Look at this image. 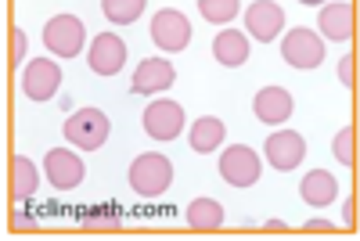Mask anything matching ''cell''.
I'll return each mask as SVG.
<instances>
[{
    "mask_svg": "<svg viewBox=\"0 0 360 241\" xmlns=\"http://www.w3.org/2000/svg\"><path fill=\"white\" fill-rule=\"evenodd\" d=\"M173 184V162L162 152H148L130 162V188L141 198H159Z\"/></svg>",
    "mask_w": 360,
    "mask_h": 241,
    "instance_id": "1",
    "label": "cell"
},
{
    "mask_svg": "<svg viewBox=\"0 0 360 241\" xmlns=\"http://www.w3.org/2000/svg\"><path fill=\"white\" fill-rule=\"evenodd\" d=\"M65 141L72 148H83V152H98V148L108 141V119L98 108H76L65 119Z\"/></svg>",
    "mask_w": 360,
    "mask_h": 241,
    "instance_id": "2",
    "label": "cell"
},
{
    "mask_svg": "<svg viewBox=\"0 0 360 241\" xmlns=\"http://www.w3.org/2000/svg\"><path fill=\"white\" fill-rule=\"evenodd\" d=\"M44 44L51 54L58 58H76L86 44V29L76 15H54L47 25H44Z\"/></svg>",
    "mask_w": 360,
    "mask_h": 241,
    "instance_id": "3",
    "label": "cell"
},
{
    "mask_svg": "<svg viewBox=\"0 0 360 241\" xmlns=\"http://www.w3.org/2000/svg\"><path fill=\"white\" fill-rule=\"evenodd\" d=\"M281 58L292 69H317L324 62V40L314 33V29L295 25L292 33L281 40Z\"/></svg>",
    "mask_w": 360,
    "mask_h": 241,
    "instance_id": "4",
    "label": "cell"
},
{
    "mask_svg": "<svg viewBox=\"0 0 360 241\" xmlns=\"http://www.w3.org/2000/svg\"><path fill=\"white\" fill-rule=\"evenodd\" d=\"M259 173H263V162L245 144H234V148H227V152L220 155V176L227 180L231 188H252L259 180Z\"/></svg>",
    "mask_w": 360,
    "mask_h": 241,
    "instance_id": "5",
    "label": "cell"
},
{
    "mask_svg": "<svg viewBox=\"0 0 360 241\" xmlns=\"http://www.w3.org/2000/svg\"><path fill=\"white\" fill-rule=\"evenodd\" d=\"M144 130L155 141H176L184 130V108L169 98H159L144 108Z\"/></svg>",
    "mask_w": 360,
    "mask_h": 241,
    "instance_id": "6",
    "label": "cell"
},
{
    "mask_svg": "<svg viewBox=\"0 0 360 241\" xmlns=\"http://www.w3.org/2000/svg\"><path fill=\"white\" fill-rule=\"evenodd\" d=\"M44 176L58 191H72V188L83 184L86 169H83V159L76 152H69V148H51L47 159H44Z\"/></svg>",
    "mask_w": 360,
    "mask_h": 241,
    "instance_id": "7",
    "label": "cell"
},
{
    "mask_svg": "<svg viewBox=\"0 0 360 241\" xmlns=\"http://www.w3.org/2000/svg\"><path fill=\"white\" fill-rule=\"evenodd\" d=\"M152 40H155L162 51H169V54L184 51V47L191 44V22L180 15L176 8H162V11H155V18H152Z\"/></svg>",
    "mask_w": 360,
    "mask_h": 241,
    "instance_id": "8",
    "label": "cell"
},
{
    "mask_svg": "<svg viewBox=\"0 0 360 241\" xmlns=\"http://www.w3.org/2000/svg\"><path fill=\"white\" fill-rule=\"evenodd\" d=\"M123 62H127L123 37L119 33H98L94 44H90V51H86V65L98 76H115V72H123Z\"/></svg>",
    "mask_w": 360,
    "mask_h": 241,
    "instance_id": "9",
    "label": "cell"
},
{
    "mask_svg": "<svg viewBox=\"0 0 360 241\" xmlns=\"http://www.w3.org/2000/svg\"><path fill=\"white\" fill-rule=\"evenodd\" d=\"M58 86H62V69L58 62H47V58H33V62L25 65L22 72V90L25 98L33 101H51L58 94Z\"/></svg>",
    "mask_w": 360,
    "mask_h": 241,
    "instance_id": "10",
    "label": "cell"
},
{
    "mask_svg": "<svg viewBox=\"0 0 360 241\" xmlns=\"http://www.w3.org/2000/svg\"><path fill=\"white\" fill-rule=\"evenodd\" d=\"M263 148H266V162L274 166V169H281V173L295 169L299 162L307 159V141H303V133H295V130L270 133Z\"/></svg>",
    "mask_w": 360,
    "mask_h": 241,
    "instance_id": "11",
    "label": "cell"
},
{
    "mask_svg": "<svg viewBox=\"0 0 360 241\" xmlns=\"http://www.w3.org/2000/svg\"><path fill=\"white\" fill-rule=\"evenodd\" d=\"M281 29H285L281 4H274V0H256V4H249V11H245V33H252L256 40L270 44Z\"/></svg>",
    "mask_w": 360,
    "mask_h": 241,
    "instance_id": "12",
    "label": "cell"
},
{
    "mask_svg": "<svg viewBox=\"0 0 360 241\" xmlns=\"http://www.w3.org/2000/svg\"><path fill=\"white\" fill-rule=\"evenodd\" d=\"M173 79H176V72L166 58H144L134 72V79H130V90L134 94H159V90L173 86Z\"/></svg>",
    "mask_w": 360,
    "mask_h": 241,
    "instance_id": "13",
    "label": "cell"
},
{
    "mask_svg": "<svg viewBox=\"0 0 360 241\" xmlns=\"http://www.w3.org/2000/svg\"><path fill=\"white\" fill-rule=\"evenodd\" d=\"M252 112H256L259 123L278 126V123H285V119L292 115V94L285 86H263L256 94V101H252Z\"/></svg>",
    "mask_w": 360,
    "mask_h": 241,
    "instance_id": "14",
    "label": "cell"
},
{
    "mask_svg": "<svg viewBox=\"0 0 360 241\" xmlns=\"http://www.w3.org/2000/svg\"><path fill=\"white\" fill-rule=\"evenodd\" d=\"M299 195H303L307 205L324 209V205H332V202L339 198V180L328 173V169H310V173L303 176V184H299Z\"/></svg>",
    "mask_w": 360,
    "mask_h": 241,
    "instance_id": "15",
    "label": "cell"
},
{
    "mask_svg": "<svg viewBox=\"0 0 360 241\" xmlns=\"http://www.w3.org/2000/svg\"><path fill=\"white\" fill-rule=\"evenodd\" d=\"M353 4H324L321 15H317V29L328 37V40H349L353 37Z\"/></svg>",
    "mask_w": 360,
    "mask_h": 241,
    "instance_id": "16",
    "label": "cell"
},
{
    "mask_svg": "<svg viewBox=\"0 0 360 241\" xmlns=\"http://www.w3.org/2000/svg\"><path fill=\"white\" fill-rule=\"evenodd\" d=\"M213 58L220 65H227V69L245 65L249 62V40H245V33H238V29H224V33H217Z\"/></svg>",
    "mask_w": 360,
    "mask_h": 241,
    "instance_id": "17",
    "label": "cell"
},
{
    "mask_svg": "<svg viewBox=\"0 0 360 241\" xmlns=\"http://www.w3.org/2000/svg\"><path fill=\"white\" fill-rule=\"evenodd\" d=\"M224 137H227V126H224V119H217V115H202L198 123L191 126V133H188V141H191V148L198 155L217 152V148L224 144Z\"/></svg>",
    "mask_w": 360,
    "mask_h": 241,
    "instance_id": "18",
    "label": "cell"
},
{
    "mask_svg": "<svg viewBox=\"0 0 360 241\" xmlns=\"http://www.w3.org/2000/svg\"><path fill=\"white\" fill-rule=\"evenodd\" d=\"M40 188V173H37V162L25 159V155H15L11 159V195L18 202H29Z\"/></svg>",
    "mask_w": 360,
    "mask_h": 241,
    "instance_id": "19",
    "label": "cell"
},
{
    "mask_svg": "<svg viewBox=\"0 0 360 241\" xmlns=\"http://www.w3.org/2000/svg\"><path fill=\"white\" fill-rule=\"evenodd\" d=\"M224 223V205L217 198H195L188 205V227L191 230H217Z\"/></svg>",
    "mask_w": 360,
    "mask_h": 241,
    "instance_id": "20",
    "label": "cell"
},
{
    "mask_svg": "<svg viewBox=\"0 0 360 241\" xmlns=\"http://www.w3.org/2000/svg\"><path fill=\"white\" fill-rule=\"evenodd\" d=\"M101 8H105V18L115 22V25H130L144 15L148 8V0H101Z\"/></svg>",
    "mask_w": 360,
    "mask_h": 241,
    "instance_id": "21",
    "label": "cell"
},
{
    "mask_svg": "<svg viewBox=\"0 0 360 241\" xmlns=\"http://www.w3.org/2000/svg\"><path fill=\"white\" fill-rule=\"evenodd\" d=\"M238 0H198V11L205 22H217V25H227L234 15H238Z\"/></svg>",
    "mask_w": 360,
    "mask_h": 241,
    "instance_id": "22",
    "label": "cell"
},
{
    "mask_svg": "<svg viewBox=\"0 0 360 241\" xmlns=\"http://www.w3.org/2000/svg\"><path fill=\"white\" fill-rule=\"evenodd\" d=\"M332 152H335V159H339L342 166H353V162H356V133H353V126H346V130L335 133Z\"/></svg>",
    "mask_w": 360,
    "mask_h": 241,
    "instance_id": "23",
    "label": "cell"
},
{
    "mask_svg": "<svg viewBox=\"0 0 360 241\" xmlns=\"http://www.w3.org/2000/svg\"><path fill=\"white\" fill-rule=\"evenodd\" d=\"M83 227H86V230H115V227H119V216H115V213H90V216L83 220Z\"/></svg>",
    "mask_w": 360,
    "mask_h": 241,
    "instance_id": "24",
    "label": "cell"
},
{
    "mask_svg": "<svg viewBox=\"0 0 360 241\" xmlns=\"http://www.w3.org/2000/svg\"><path fill=\"white\" fill-rule=\"evenodd\" d=\"M339 79L353 90V83H356V58H353V54H346L342 62H339Z\"/></svg>",
    "mask_w": 360,
    "mask_h": 241,
    "instance_id": "25",
    "label": "cell"
},
{
    "mask_svg": "<svg viewBox=\"0 0 360 241\" xmlns=\"http://www.w3.org/2000/svg\"><path fill=\"white\" fill-rule=\"evenodd\" d=\"M11 37H15V51H11V65H18V62H25V51H29V40H25V33H22V29H11Z\"/></svg>",
    "mask_w": 360,
    "mask_h": 241,
    "instance_id": "26",
    "label": "cell"
},
{
    "mask_svg": "<svg viewBox=\"0 0 360 241\" xmlns=\"http://www.w3.org/2000/svg\"><path fill=\"white\" fill-rule=\"evenodd\" d=\"M307 230H324V234H332L335 223H332V220H324V216H314V220H307Z\"/></svg>",
    "mask_w": 360,
    "mask_h": 241,
    "instance_id": "27",
    "label": "cell"
},
{
    "mask_svg": "<svg viewBox=\"0 0 360 241\" xmlns=\"http://www.w3.org/2000/svg\"><path fill=\"white\" fill-rule=\"evenodd\" d=\"M342 220H346V227H353L356 223V205H353V198L346 202V209H342Z\"/></svg>",
    "mask_w": 360,
    "mask_h": 241,
    "instance_id": "28",
    "label": "cell"
},
{
    "mask_svg": "<svg viewBox=\"0 0 360 241\" xmlns=\"http://www.w3.org/2000/svg\"><path fill=\"white\" fill-rule=\"evenodd\" d=\"M263 227H266V230H288V223H285V220H266Z\"/></svg>",
    "mask_w": 360,
    "mask_h": 241,
    "instance_id": "29",
    "label": "cell"
},
{
    "mask_svg": "<svg viewBox=\"0 0 360 241\" xmlns=\"http://www.w3.org/2000/svg\"><path fill=\"white\" fill-rule=\"evenodd\" d=\"M299 4H324V0H299Z\"/></svg>",
    "mask_w": 360,
    "mask_h": 241,
    "instance_id": "30",
    "label": "cell"
}]
</instances>
